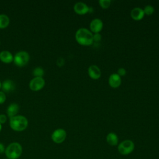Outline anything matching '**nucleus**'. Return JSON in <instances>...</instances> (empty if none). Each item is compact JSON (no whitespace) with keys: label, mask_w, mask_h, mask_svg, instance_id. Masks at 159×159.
<instances>
[{"label":"nucleus","mask_w":159,"mask_h":159,"mask_svg":"<svg viewBox=\"0 0 159 159\" xmlns=\"http://www.w3.org/2000/svg\"><path fill=\"white\" fill-rule=\"evenodd\" d=\"M0 44H1V42H0Z\"/></svg>","instance_id":"obj_29"},{"label":"nucleus","mask_w":159,"mask_h":159,"mask_svg":"<svg viewBox=\"0 0 159 159\" xmlns=\"http://www.w3.org/2000/svg\"><path fill=\"white\" fill-rule=\"evenodd\" d=\"M106 139L107 143L111 146H116L118 144V136L114 132H109Z\"/></svg>","instance_id":"obj_16"},{"label":"nucleus","mask_w":159,"mask_h":159,"mask_svg":"<svg viewBox=\"0 0 159 159\" xmlns=\"http://www.w3.org/2000/svg\"><path fill=\"white\" fill-rule=\"evenodd\" d=\"M19 109V106L16 103H11L7 108V114L9 118L17 116Z\"/></svg>","instance_id":"obj_14"},{"label":"nucleus","mask_w":159,"mask_h":159,"mask_svg":"<svg viewBox=\"0 0 159 159\" xmlns=\"http://www.w3.org/2000/svg\"><path fill=\"white\" fill-rule=\"evenodd\" d=\"M74 11L79 15H84L89 12V7L84 2H78L74 5Z\"/></svg>","instance_id":"obj_10"},{"label":"nucleus","mask_w":159,"mask_h":159,"mask_svg":"<svg viewBox=\"0 0 159 159\" xmlns=\"http://www.w3.org/2000/svg\"><path fill=\"white\" fill-rule=\"evenodd\" d=\"M111 1L110 0H99V4L102 9H107L111 6Z\"/></svg>","instance_id":"obj_20"},{"label":"nucleus","mask_w":159,"mask_h":159,"mask_svg":"<svg viewBox=\"0 0 159 159\" xmlns=\"http://www.w3.org/2000/svg\"><path fill=\"white\" fill-rule=\"evenodd\" d=\"M135 148V144L130 140H125L117 145V150L120 154L127 155L130 154Z\"/></svg>","instance_id":"obj_4"},{"label":"nucleus","mask_w":159,"mask_h":159,"mask_svg":"<svg viewBox=\"0 0 159 159\" xmlns=\"http://www.w3.org/2000/svg\"><path fill=\"white\" fill-rule=\"evenodd\" d=\"M45 84L43 77H34L29 83V88L33 91H38L44 87Z\"/></svg>","instance_id":"obj_7"},{"label":"nucleus","mask_w":159,"mask_h":159,"mask_svg":"<svg viewBox=\"0 0 159 159\" xmlns=\"http://www.w3.org/2000/svg\"><path fill=\"white\" fill-rule=\"evenodd\" d=\"M9 125L11 128L15 131L21 132L26 129L28 125L27 119L21 115H17L10 118Z\"/></svg>","instance_id":"obj_2"},{"label":"nucleus","mask_w":159,"mask_h":159,"mask_svg":"<svg viewBox=\"0 0 159 159\" xmlns=\"http://www.w3.org/2000/svg\"><path fill=\"white\" fill-rule=\"evenodd\" d=\"M51 138L53 142L58 144L61 143L66 138V132L63 129H57L53 132Z\"/></svg>","instance_id":"obj_6"},{"label":"nucleus","mask_w":159,"mask_h":159,"mask_svg":"<svg viewBox=\"0 0 159 159\" xmlns=\"http://www.w3.org/2000/svg\"><path fill=\"white\" fill-rule=\"evenodd\" d=\"M22 153V147L18 142H12L5 149V154L8 159H17Z\"/></svg>","instance_id":"obj_3"},{"label":"nucleus","mask_w":159,"mask_h":159,"mask_svg":"<svg viewBox=\"0 0 159 159\" xmlns=\"http://www.w3.org/2000/svg\"><path fill=\"white\" fill-rule=\"evenodd\" d=\"M90 31L92 33L98 34L99 33L103 28L102 21L98 18H95L91 20L89 24Z\"/></svg>","instance_id":"obj_8"},{"label":"nucleus","mask_w":159,"mask_h":159,"mask_svg":"<svg viewBox=\"0 0 159 159\" xmlns=\"http://www.w3.org/2000/svg\"><path fill=\"white\" fill-rule=\"evenodd\" d=\"M121 78L117 73H112L109 78V84L113 88H117L121 84Z\"/></svg>","instance_id":"obj_11"},{"label":"nucleus","mask_w":159,"mask_h":159,"mask_svg":"<svg viewBox=\"0 0 159 159\" xmlns=\"http://www.w3.org/2000/svg\"><path fill=\"white\" fill-rule=\"evenodd\" d=\"M4 152H5L4 146L2 143H0V154L3 153Z\"/></svg>","instance_id":"obj_25"},{"label":"nucleus","mask_w":159,"mask_h":159,"mask_svg":"<svg viewBox=\"0 0 159 159\" xmlns=\"http://www.w3.org/2000/svg\"><path fill=\"white\" fill-rule=\"evenodd\" d=\"M5 159H8V158H5Z\"/></svg>","instance_id":"obj_28"},{"label":"nucleus","mask_w":159,"mask_h":159,"mask_svg":"<svg viewBox=\"0 0 159 159\" xmlns=\"http://www.w3.org/2000/svg\"><path fill=\"white\" fill-rule=\"evenodd\" d=\"M144 16L143 10L140 7H135L130 12V16L134 20H140Z\"/></svg>","instance_id":"obj_12"},{"label":"nucleus","mask_w":159,"mask_h":159,"mask_svg":"<svg viewBox=\"0 0 159 159\" xmlns=\"http://www.w3.org/2000/svg\"><path fill=\"white\" fill-rule=\"evenodd\" d=\"M6 99V96L3 91H0V104H3Z\"/></svg>","instance_id":"obj_21"},{"label":"nucleus","mask_w":159,"mask_h":159,"mask_svg":"<svg viewBox=\"0 0 159 159\" xmlns=\"http://www.w3.org/2000/svg\"><path fill=\"white\" fill-rule=\"evenodd\" d=\"M126 74V70L124 68H119L117 70V75H119L120 77L125 76Z\"/></svg>","instance_id":"obj_22"},{"label":"nucleus","mask_w":159,"mask_h":159,"mask_svg":"<svg viewBox=\"0 0 159 159\" xmlns=\"http://www.w3.org/2000/svg\"><path fill=\"white\" fill-rule=\"evenodd\" d=\"M101 39V35L98 34H93V42H99Z\"/></svg>","instance_id":"obj_23"},{"label":"nucleus","mask_w":159,"mask_h":159,"mask_svg":"<svg viewBox=\"0 0 159 159\" xmlns=\"http://www.w3.org/2000/svg\"><path fill=\"white\" fill-rule=\"evenodd\" d=\"M1 88L3 92L9 93L15 89V84L14 81L11 80H6L2 82Z\"/></svg>","instance_id":"obj_15"},{"label":"nucleus","mask_w":159,"mask_h":159,"mask_svg":"<svg viewBox=\"0 0 159 159\" xmlns=\"http://www.w3.org/2000/svg\"><path fill=\"white\" fill-rule=\"evenodd\" d=\"M10 22L9 17L4 14H0V29H4L7 27Z\"/></svg>","instance_id":"obj_17"},{"label":"nucleus","mask_w":159,"mask_h":159,"mask_svg":"<svg viewBox=\"0 0 159 159\" xmlns=\"http://www.w3.org/2000/svg\"><path fill=\"white\" fill-rule=\"evenodd\" d=\"M14 57L12 54L7 51L3 50L0 52V60L4 63H10L13 61Z\"/></svg>","instance_id":"obj_13"},{"label":"nucleus","mask_w":159,"mask_h":159,"mask_svg":"<svg viewBox=\"0 0 159 159\" xmlns=\"http://www.w3.org/2000/svg\"><path fill=\"white\" fill-rule=\"evenodd\" d=\"M75 39L80 45L89 46L93 43V34L86 28H80L76 32Z\"/></svg>","instance_id":"obj_1"},{"label":"nucleus","mask_w":159,"mask_h":159,"mask_svg":"<svg viewBox=\"0 0 159 159\" xmlns=\"http://www.w3.org/2000/svg\"><path fill=\"white\" fill-rule=\"evenodd\" d=\"M1 129H2V124H0V132H1Z\"/></svg>","instance_id":"obj_26"},{"label":"nucleus","mask_w":159,"mask_h":159,"mask_svg":"<svg viewBox=\"0 0 159 159\" xmlns=\"http://www.w3.org/2000/svg\"><path fill=\"white\" fill-rule=\"evenodd\" d=\"M7 120V117L4 114H0V124H4Z\"/></svg>","instance_id":"obj_24"},{"label":"nucleus","mask_w":159,"mask_h":159,"mask_svg":"<svg viewBox=\"0 0 159 159\" xmlns=\"http://www.w3.org/2000/svg\"><path fill=\"white\" fill-rule=\"evenodd\" d=\"M144 14L147 15V16H150L152 15L155 11L154 7L152 6L151 5H147L145 7V8L143 9Z\"/></svg>","instance_id":"obj_19"},{"label":"nucleus","mask_w":159,"mask_h":159,"mask_svg":"<svg viewBox=\"0 0 159 159\" xmlns=\"http://www.w3.org/2000/svg\"><path fill=\"white\" fill-rule=\"evenodd\" d=\"M88 73L89 77L93 80H98L101 76V71L100 68L95 65H91L89 66Z\"/></svg>","instance_id":"obj_9"},{"label":"nucleus","mask_w":159,"mask_h":159,"mask_svg":"<svg viewBox=\"0 0 159 159\" xmlns=\"http://www.w3.org/2000/svg\"><path fill=\"white\" fill-rule=\"evenodd\" d=\"M29 58V55L27 52L20 51L14 55L13 61L17 66L22 67L28 63Z\"/></svg>","instance_id":"obj_5"},{"label":"nucleus","mask_w":159,"mask_h":159,"mask_svg":"<svg viewBox=\"0 0 159 159\" xmlns=\"http://www.w3.org/2000/svg\"><path fill=\"white\" fill-rule=\"evenodd\" d=\"M1 85H2V83H1V81H0V89L1 88Z\"/></svg>","instance_id":"obj_27"},{"label":"nucleus","mask_w":159,"mask_h":159,"mask_svg":"<svg viewBox=\"0 0 159 159\" xmlns=\"http://www.w3.org/2000/svg\"><path fill=\"white\" fill-rule=\"evenodd\" d=\"M32 74L34 77H43L44 70L41 67H37L33 70Z\"/></svg>","instance_id":"obj_18"}]
</instances>
